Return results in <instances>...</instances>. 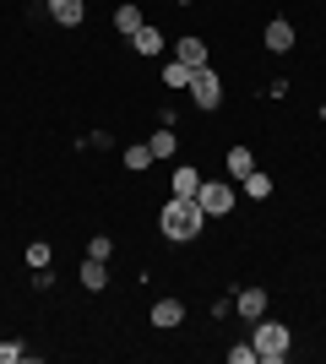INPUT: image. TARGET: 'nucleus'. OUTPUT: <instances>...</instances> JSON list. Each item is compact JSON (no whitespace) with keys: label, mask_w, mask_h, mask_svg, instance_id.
I'll return each mask as SVG.
<instances>
[{"label":"nucleus","mask_w":326,"mask_h":364,"mask_svg":"<svg viewBox=\"0 0 326 364\" xmlns=\"http://www.w3.org/2000/svg\"><path fill=\"white\" fill-rule=\"evenodd\" d=\"M250 343H256V359H266V364H283L288 359V348H294V332H288V326H283V321H256V337H250Z\"/></svg>","instance_id":"f03ea898"},{"label":"nucleus","mask_w":326,"mask_h":364,"mask_svg":"<svg viewBox=\"0 0 326 364\" xmlns=\"http://www.w3.org/2000/svg\"><path fill=\"white\" fill-rule=\"evenodd\" d=\"M104 283H109V267H104L98 256H87V261H82V289H87V294H98Z\"/></svg>","instance_id":"f8f14e48"},{"label":"nucleus","mask_w":326,"mask_h":364,"mask_svg":"<svg viewBox=\"0 0 326 364\" xmlns=\"http://www.w3.org/2000/svg\"><path fill=\"white\" fill-rule=\"evenodd\" d=\"M163 87H190V65H163Z\"/></svg>","instance_id":"6ab92c4d"},{"label":"nucleus","mask_w":326,"mask_h":364,"mask_svg":"<svg viewBox=\"0 0 326 364\" xmlns=\"http://www.w3.org/2000/svg\"><path fill=\"white\" fill-rule=\"evenodd\" d=\"M180 321H185V304L180 299H158L153 304V326L158 332H169V326H180Z\"/></svg>","instance_id":"6e6552de"},{"label":"nucleus","mask_w":326,"mask_h":364,"mask_svg":"<svg viewBox=\"0 0 326 364\" xmlns=\"http://www.w3.org/2000/svg\"><path fill=\"white\" fill-rule=\"evenodd\" d=\"M28 359V343H11V337H0V364H22Z\"/></svg>","instance_id":"a211bd4d"},{"label":"nucleus","mask_w":326,"mask_h":364,"mask_svg":"<svg viewBox=\"0 0 326 364\" xmlns=\"http://www.w3.org/2000/svg\"><path fill=\"white\" fill-rule=\"evenodd\" d=\"M49 11H55L60 28H77L82 16H87V6H82V0H49Z\"/></svg>","instance_id":"9b49d317"},{"label":"nucleus","mask_w":326,"mask_h":364,"mask_svg":"<svg viewBox=\"0 0 326 364\" xmlns=\"http://www.w3.org/2000/svg\"><path fill=\"white\" fill-rule=\"evenodd\" d=\"M229 364H256V343H239V348H229Z\"/></svg>","instance_id":"412c9836"},{"label":"nucleus","mask_w":326,"mask_h":364,"mask_svg":"<svg viewBox=\"0 0 326 364\" xmlns=\"http://www.w3.org/2000/svg\"><path fill=\"white\" fill-rule=\"evenodd\" d=\"M158 223H163V240H180V245H185V240H196V234H202L207 213H202V201H190V196H169Z\"/></svg>","instance_id":"f257e3e1"},{"label":"nucleus","mask_w":326,"mask_h":364,"mask_svg":"<svg viewBox=\"0 0 326 364\" xmlns=\"http://www.w3.org/2000/svg\"><path fill=\"white\" fill-rule=\"evenodd\" d=\"M49 261H55V250H49L44 240H33V245H28V267H33V272H44Z\"/></svg>","instance_id":"f3484780"},{"label":"nucleus","mask_w":326,"mask_h":364,"mask_svg":"<svg viewBox=\"0 0 326 364\" xmlns=\"http://www.w3.org/2000/svg\"><path fill=\"white\" fill-rule=\"evenodd\" d=\"M147 147H153V158H174V152H180V141H174V131H153V141H147Z\"/></svg>","instance_id":"dca6fc26"},{"label":"nucleus","mask_w":326,"mask_h":364,"mask_svg":"<svg viewBox=\"0 0 326 364\" xmlns=\"http://www.w3.org/2000/svg\"><path fill=\"white\" fill-rule=\"evenodd\" d=\"M196 201H202V213H207V218H223V213H234V185H223V180H202Z\"/></svg>","instance_id":"20e7f679"},{"label":"nucleus","mask_w":326,"mask_h":364,"mask_svg":"<svg viewBox=\"0 0 326 364\" xmlns=\"http://www.w3.org/2000/svg\"><path fill=\"white\" fill-rule=\"evenodd\" d=\"M250 168H256V158H250V147H229V174H234V180H245Z\"/></svg>","instance_id":"2eb2a0df"},{"label":"nucleus","mask_w":326,"mask_h":364,"mask_svg":"<svg viewBox=\"0 0 326 364\" xmlns=\"http://www.w3.org/2000/svg\"><path fill=\"white\" fill-rule=\"evenodd\" d=\"M190 104H196V109H207V114H212V109L223 104V82H217V71H212V65L190 71Z\"/></svg>","instance_id":"7ed1b4c3"},{"label":"nucleus","mask_w":326,"mask_h":364,"mask_svg":"<svg viewBox=\"0 0 326 364\" xmlns=\"http://www.w3.org/2000/svg\"><path fill=\"white\" fill-rule=\"evenodd\" d=\"M109 250H114V245L104 240V234H93V240H87V256H98V261H109Z\"/></svg>","instance_id":"4be33fe9"},{"label":"nucleus","mask_w":326,"mask_h":364,"mask_svg":"<svg viewBox=\"0 0 326 364\" xmlns=\"http://www.w3.org/2000/svg\"><path fill=\"white\" fill-rule=\"evenodd\" d=\"M261 38H266V49H272V55H288V49H294V22H283V16H272Z\"/></svg>","instance_id":"39448f33"},{"label":"nucleus","mask_w":326,"mask_h":364,"mask_svg":"<svg viewBox=\"0 0 326 364\" xmlns=\"http://www.w3.org/2000/svg\"><path fill=\"white\" fill-rule=\"evenodd\" d=\"M239 185H245V196H250V201H266V196H272V180H266V174H256V168H250Z\"/></svg>","instance_id":"4468645a"},{"label":"nucleus","mask_w":326,"mask_h":364,"mask_svg":"<svg viewBox=\"0 0 326 364\" xmlns=\"http://www.w3.org/2000/svg\"><path fill=\"white\" fill-rule=\"evenodd\" d=\"M266 304H272V299H266V289H245L239 299H234V310H239L245 321H261V316H266Z\"/></svg>","instance_id":"423d86ee"},{"label":"nucleus","mask_w":326,"mask_h":364,"mask_svg":"<svg viewBox=\"0 0 326 364\" xmlns=\"http://www.w3.org/2000/svg\"><path fill=\"white\" fill-rule=\"evenodd\" d=\"M174 60L190 65V71H202V65H207V44H202V38H180V44H174Z\"/></svg>","instance_id":"1a4fd4ad"},{"label":"nucleus","mask_w":326,"mask_h":364,"mask_svg":"<svg viewBox=\"0 0 326 364\" xmlns=\"http://www.w3.org/2000/svg\"><path fill=\"white\" fill-rule=\"evenodd\" d=\"M180 6H190V0H180Z\"/></svg>","instance_id":"5701e85b"},{"label":"nucleus","mask_w":326,"mask_h":364,"mask_svg":"<svg viewBox=\"0 0 326 364\" xmlns=\"http://www.w3.org/2000/svg\"><path fill=\"white\" fill-rule=\"evenodd\" d=\"M169 191H174V196H190V201H196V191H202V168L180 164V168H174V180H169Z\"/></svg>","instance_id":"0eeeda50"},{"label":"nucleus","mask_w":326,"mask_h":364,"mask_svg":"<svg viewBox=\"0 0 326 364\" xmlns=\"http://www.w3.org/2000/svg\"><path fill=\"white\" fill-rule=\"evenodd\" d=\"M131 49H136V55H163V33H158V28H147V22H141V28L131 33Z\"/></svg>","instance_id":"9d476101"},{"label":"nucleus","mask_w":326,"mask_h":364,"mask_svg":"<svg viewBox=\"0 0 326 364\" xmlns=\"http://www.w3.org/2000/svg\"><path fill=\"white\" fill-rule=\"evenodd\" d=\"M114 28H120L125 38H131V33L141 28V11H136V6H131V0H120V6H114Z\"/></svg>","instance_id":"ddd939ff"},{"label":"nucleus","mask_w":326,"mask_h":364,"mask_svg":"<svg viewBox=\"0 0 326 364\" xmlns=\"http://www.w3.org/2000/svg\"><path fill=\"white\" fill-rule=\"evenodd\" d=\"M153 164V147H125V168H147Z\"/></svg>","instance_id":"aec40b11"}]
</instances>
